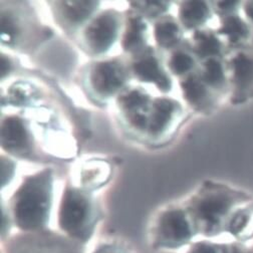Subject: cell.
Here are the masks:
<instances>
[{
    "instance_id": "cell-3",
    "label": "cell",
    "mask_w": 253,
    "mask_h": 253,
    "mask_svg": "<svg viewBox=\"0 0 253 253\" xmlns=\"http://www.w3.org/2000/svg\"><path fill=\"white\" fill-rule=\"evenodd\" d=\"M101 219L93 198L83 190L68 185L58 210V226L66 236L84 245L92 237Z\"/></svg>"
},
{
    "instance_id": "cell-16",
    "label": "cell",
    "mask_w": 253,
    "mask_h": 253,
    "mask_svg": "<svg viewBox=\"0 0 253 253\" xmlns=\"http://www.w3.org/2000/svg\"><path fill=\"white\" fill-rule=\"evenodd\" d=\"M209 16V7L203 1H187L180 4L179 18L188 29L203 24Z\"/></svg>"
},
{
    "instance_id": "cell-7",
    "label": "cell",
    "mask_w": 253,
    "mask_h": 253,
    "mask_svg": "<svg viewBox=\"0 0 253 253\" xmlns=\"http://www.w3.org/2000/svg\"><path fill=\"white\" fill-rule=\"evenodd\" d=\"M128 79V73L119 59L96 63L90 71L89 84L99 96L109 98L121 90Z\"/></svg>"
},
{
    "instance_id": "cell-25",
    "label": "cell",
    "mask_w": 253,
    "mask_h": 253,
    "mask_svg": "<svg viewBox=\"0 0 253 253\" xmlns=\"http://www.w3.org/2000/svg\"><path fill=\"white\" fill-rule=\"evenodd\" d=\"M226 253H253V246L244 242H226Z\"/></svg>"
},
{
    "instance_id": "cell-6",
    "label": "cell",
    "mask_w": 253,
    "mask_h": 253,
    "mask_svg": "<svg viewBox=\"0 0 253 253\" xmlns=\"http://www.w3.org/2000/svg\"><path fill=\"white\" fill-rule=\"evenodd\" d=\"M121 28V17L115 10H107L94 17L86 26L84 40L94 54L108 51L117 40Z\"/></svg>"
},
{
    "instance_id": "cell-13",
    "label": "cell",
    "mask_w": 253,
    "mask_h": 253,
    "mask_svg": "<svg viewBox=\"0 0 253 253\" xmlns=\"http://www.w3.org/2000/svg\"><path fill=\"white\" fill-rule=\"evenodd\" d=\"M98 6L99 2L96 1H69L57 3L61 18L71 26L83 24L96 11Z\"/></svg>"
},
{
    "instance_id": "cell-14",
    "label": "cell",
    "mask_w": 253,
    "mask_h": 253,
    "mask_svg": "<svg viewBox=\"0 0 253 253\" xmlns=\"http://www.w3.org/2000/svg\"><path fill=\"white\" fill-rule=\"evenodd\" d=\"M226 232L239 242L246 243L253 238V205L239 208L234 213Z\"/></svg>"
},
{
    "instance_id": "cell-10",
    "label": "cell",
    "mask_w": 253,
    "mask_h": 253,
    "mask_svg": "<svg viewBox=\"0 0 253 253\" xmlns=\"http://www.w3.org/2000/svg\"><path fill=\"white\" fill-rule=\"evenodd\" d=\"M119 103L122 111L136 129L148 130L149 116L147 113L150 98L145 92L137 88L126 91L121 96Z\"/></svg>"
},
{
    "instance_id": "cell-27",
    "label": "cell",
    "mask_w": 253,
    "mask_h": 253,
    "mask_svg": "<svg viewBox=\"0 0 253 253\" xmlns=\"http://www.w3.org/2000/svg\"><path fill=\"white\" fill-rule=\"evenodd\" d=\"M236 5V2H220V3H218V6L221 8V9H223V10H228V9H230V8H232L233 6H235Z\"/></svg>"
},
{
    "instance_id": "cell-22",
    "label": "cell",
    "mask_w": 253,
    "mask_h": 253,
    "mask_svg": "<svg viewBox=\"0 0 253 253\" xmlns=\"http://www.w3.org/2000/svg\"><path fill=\"white\" fill-rule=\"evenodd\" d=\"M202 80L204 83L217 86L220 85L224 81L223 70L220 62L215 58H208L204 65V71Z\"/></svg>"
},
{
    "instance_id": "cell-20",
    "label": "cell",
    "mask_w": 253,
    "mask_h": 253,
    "mask_svg": "<svg viewBox=\"0 0 253 253\" xmlns=\"http://www.w3.org/2000/svg\"><path fill=\"white\" fill-rule=\"evenodd\" d=\"M195 66V59L188 51L183 49L175 50L168 61V67L172 74L178 77L189 74Z\"/></svg>"
},
{
    "instance_id": "cell-28",
    "label": "cell",
    "mask_w": 253,
    "mask_h": 253,
    "mask_svg": "<svg viewBox=\"0 0 253 253\" xmlns=\"http://www.w3.org/2000/svg\"><path fill=\"white\" fill-rule=\"evenodd\" d=\"M247 12H248L249 16L253 19V3L249 4V6H248V8H247Z\"/></svg>"
},
{
    "instance_id": "cell-9",
    "label": "cell",
    "mask_w": 253,
    "mask_h": 253,
    "mask_svg": "<svg viewBox=\"0 0 253 253\" xmlns=\"http://www.w3.org/2000/svg\"><path fill=\"white\" fill-rule=\"evenodd\" d=\"M132 69L139 81L154 84L164 92H168L171 89V80L163 70L160 60L155 55L152 48L145 49L137 55Z\"/></svg>"
},
{
    "instance_id": "cell-21",
    "label": "cell",
    "mask_w": 253,
    "mask_h": 253,
    "mask_svg": "<svg viewBox=\"0 0 253 253\" xmlns=\"http://www.w3.org/2000/svg\"><path fill=\"white\" fill-rule=\"evenodd\" d=\"M220 33L227 36L231 42H237L247 35L248 29L239 17L229 16L223 21Z\"/></svg>"
},
{
    "instance_id": "cell-12",
    "label": "cell",
    "mask_w": 253,
    "mask_h": 253,
    "mask_svg": "<svg viewBox=\"0 0 253 253\" xmlns=\"http://www.w3.org/2000/svg\"><path fill=\"white\" fill-rule=\"evenodd\" d=\"M177 110V103L169 99H156L149 115L148 131L154 136L165 131Z\"/></svg>"
},
{
    "instance_id": "cell-8",
    "label": "cell",
    "mask_w": 253,
    "mask_h": 253,
    "mask_svg": "<svg viewBox=\"0 0 253 253\" xmlns=\"http://www.w3.org/2000/svg\"><path fill=\"white\" fill-rule=\"evenodd\" d=\"M1 145L8 153L27 158L33 153V139L22 119L12 116L6 118L1 126Z\"/></svg>"
},
{
    "instance_id": "cell-5",
    "label": "cell",
    "mask_w": 253,
    "mask_h": 253,
    "mask_svg": "<svg viewBox=\"0 0 253 253\" xmlns=\"http://www.w3.org/2000/svg\"><path fill=\"white\" fill-rule=\"evenodd\" d=\"M2 253H84V246L68 236L45 229L19 232L2 242Z\"/></svg>"
},
{
    "instance_id": "cell-17",
    "label": "cell",
    "mask_w": 253,
    "mask_h": 253,
    "mask_svg": "<svg viewBox=\"0 0 253 253\" xmlns=\"http://www.w3.org/2000/svg\"><path fill=\"white\" fill-rule=\"evenodd\" d=\"M185 100L195 108H202L207 100V90L203 80L195 75H189L181 82Z\"/></svg>"
},
{
    "instance_id": "cell-11",
    "label": "cell",
    "mask_w": 253,
    "mask_h": 253,
    "mask_svg": "<svg viewBox=\"0 0 253 253\" xmlns=\"http://www.w3.org/2000/svg\"><path fill=\"white\" fill-rule=\"evenodd\" d=\"M147 25L139 14H131L126 18V26L123 37V48L126 52L139 55L146 49Z\"/></svg>"
},
{
    "instance_id": "cell-19",
    "label": "cell",
    "mask_w": 253,
    "mask_h": 253,
    "mask_svg": "<svg viewBox=\"0 0 253 253\" xmlns=\"http://www.w3.org/2000/svg\"><path fill=\"white\" fill-rule=\"evenodd\" d=\"M233 68L237 89H245L253 82V59L244 54H239L233 59Z\"/></svg>"
},
{
    "instance_id": "cell-4",
    "label": "cell",
    "mask_w": 253,
    "mask_h": 253,
    "mask_svg": "<svg viewBox=\"0 0 253 253\" xmlns=\"http://www.w3.org/2000/svg\"><path fill=\"white\" fill-rule=\"evenodd\" d=\"M197 234L187 208L170 207L157 216L150 231V244L158 250L178 249L189 244Z\"/></svg>"
},
{
    "instance_id": "cell-18",
    "label": "cell",
    "mask_w": 253,
    "mask_h": 253,
    "mask_svg": "<svg viewBox=\"0 0 253 253\" xmlns=\"http://www.w3.org/2000/svg\"><path fill=\"white\" fill-rule=\"evenodd\" d=\"M193 49L200 57L213 58L220 52V42L216 37L208 31H198L193 37Z\"/></svg>"
},
{
    "instance_id": "cell-26",
    "label": "cell",
    "mask_w": 253,
    "mask_h": 253,
    "mask_svg": "<svg viewBox=\"0 0 253 253\" xmlns=\"http://www.w3.org/2000/svg\"><path fill=\"white\" fill-rule=\"evenodd\" d=\"M92 253H129V251L120 244L106 243L97 247Z\"/></svg>"
},
{
    "instance_id": "cell-23",
    "label": "cell",
    "mask_w": 253,
    "mask_h": 253,
    "mask_svg": "<svg viewBox=\"0 0 253 253\" xmlns=\"http://www.w3.org/2000/svg\"><path fill=\"white\" fill-rule=\"evenodd\" d=\"M186 253H226V242L220 243L211 240H201L192 243Z\"/></svg>"
},
{
    "instance_id": "cell-1",
    "label": "cell",
    "mask_w": 253,
    "mask_h": 253,
    "mask_svg": "<svg viewBox=\"0 0 253 253\" xmlns=\"http://www.w3.org/2000/svg\"><path fill=\"white\" fill-rule=\"evenodd\" d=\"M52 172L46 169L26 177L10 200L14 225L21 232L47 229L52 205Z\"/></svg>"
},
{
    "instance_id": "cell-24",
    "label": "cell",
    "mask_w": 253,
    "mask_h": 253,
    "mask_svg": "<svg viewBox=\"0 0 253 253\" xmlns=\"http://www.w3.org/2000/svg\"><path fill=\"white\" fill-rule=\"evenodd\" d=\"M132 6L138 8L141 12L149 16H157L167 10L169 3L160 1H148V2H133Z\"/></svg>"
},
{
    "instance_id": "cell-15",
    "label": "cell",
    "mask_w": 253,
    "mask_h": 253,
    "mask_svg": "<svg viewBox=\"0 0 253 253\" xmlns=\"http://www.w3.org/2000/svg\"><path fill=\"white\" fill-rule=\"evenodd\" d=\"M154 37L157 44L163 49L175 47L182 39V31L172 16L161 17L155 23Z\"/></svg>"
},
{
    "instance_id": "cell-2",
    "label": "cell",
    "mask_w": 253,
    "mask_h": 253,
    "mask_svg": "<svg viewBox=\"0 0 253 253\" xmlns=\"http://www.w3.org/2000/svg\"><path fill=\"white\" fill-rule=\"evenodd\" d=\"M241 201L237 195L216 187H207L186 206L198 234L210 238L226 232L231 217Z\"/></svg>"
}]
</instances>
